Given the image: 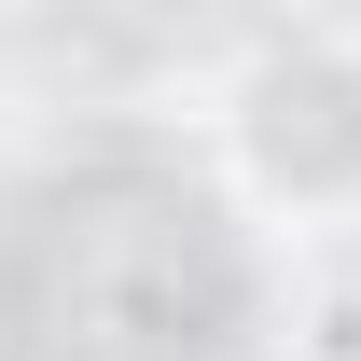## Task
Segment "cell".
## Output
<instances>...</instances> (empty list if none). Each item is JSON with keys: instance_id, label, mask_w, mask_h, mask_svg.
I'll return each instance as SVG.
<instances>
[{"instance_id": "cell-1", "label": "cell", "mask_w": 361, "mask_h": 361, "mask_svg": "<svg viewBox=\"0 0 361 361\" xmlns=\"http://www.w3.org/2000/svg\"><path fill=\"white\" fill-rule=\"evenodd\" d=\"M209 153L223 180L292 236H348L361 223V28L348 14H292L223 70L209 97Z\"/></svg>"}, {"instance_id": "cell-2", "label": "cell", "mask_w": 361, "mask_h": 361, "mask_svg": "<svg viewBox=\"0 0 361 361\" xmlns=\"http://www.w3.org/2000/svg\"><path fill=\"white\" fill-rule=\"evenodd\" d=\"M292 14H348V0H292Z\"/></svg>"}]
</instances>
